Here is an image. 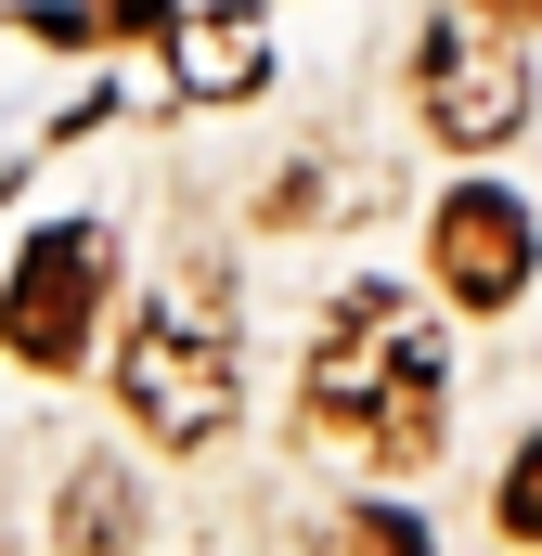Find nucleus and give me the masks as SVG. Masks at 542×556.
I'll use <instances>...</instances> for the list:
<instances>
[{"label":"nucleus","instance_id":"39448f33","mask_svg":"<svg viewBox=\"0 0 542 556\" xmlns=\"http://www.w3.org/2000/svg\"><path fill=\"white\" fill-rule=\"evenodd\" d=\"M530 194H504V181H452L439 207H426V285L452 298V311H517L530 298Z\"/></svg>","mask_w":542,"mask_h":556},{"label":"nucleus","instance_id":"423d86ee","mask_svg":"<svg viewBox=\"0 0 542 556\" xmlns=\"http://www.w3.org/2000/svg\"><path fill=\"white\" fill-rule=\"evenodd\" d=\"M168 78H181V104H246L271 78V26L259 13H168Z\"/></svg>","mask_w":542,"mask_h":556},{"label":"nucleus","instance_id":"20e7f679","mask_svg":"<svg viewBox=\"0 0 542 556\" xmlns=\"http://www.w3.org/2000/svg\"><path fill=\"white\" fill-rule=\"evenodd\" d=\"M413 117L452 142V155H491V142L530 130V52H504L491 13H439L413 39Z\"/></svg>","mask_w":542,"mask_h":556},{"label":"nucleus","instance_id":"9d476101","mask_svg":"<svg viewBox=\"0 0 542 556\" xmlns=\"http://www.w3.org/2000/svg\"><path fill=\"white\" fill-rule=\"evenodd\" d=\"M91 26H104V39H142V26H168V0H104Z\"/></svg>","mask_w":542,"mask_h":556},{"label":"nucleus","instance_id":"f03ea898","mask_svg":"<svg viewBox=\"0 0 542 556\" xmlns=\"http://www.w3.org/2000/svg\"><path fill=\"white\" fill-rule=\"evenodd\" d=\"M117 402L142 415V440H168V453H194V440H220L233 427V324L207 311V298H155L130 337H117Z\"/></svg>","mask_w":542,"mask_h":556},{"label":"nucleus","instance_id":"1a4fd4ad","mask_svg":"<svg viewBox=\"0 0 542 556\" xmlns=\"http://www.w3.org/2000/svg\"><path fill=\"white\" fill-rule=\"evenodd\" d=\"M504 531H517V544H542V427L504 453Z\"/></svg>","mask_w":542,"mask_h":556},{"label":"nucleus","instance_id":"6e6552de","mask_svg":"<svg viewBox=\"0 0 542 556\" xmlns=\"http://www.w3.org/2000/svg\"><path fill=\"white\" fill-rule=\"evenodd\" d=\"M336 556H439V544H426V518H401V505H349L336 518Z\"/></svg>","mask_w":542,"mask_h":556},{"label":"nucleus","instance_id":"0eeeda50","mask_svg":"<svg viewBox=\"0 0 542 556\" xmlns=\"http://www.w3.org/2000/svg\"><path fill=\"white\" fill-rule=\"evenodd\" d=\"M142 544V492L117 466H78L65 479V556H130Z\"/></svg>","mask_w":542,"mask_h":556},{"label":"nucleus","instance_id":"7ed1b4c3","mask_svg":"<svg viewBox=\"0 0 542 556\" xmlns=\"http://www.w3.org/2000/svg\"><path fill=\"white\" fill-rule=\"evenodd\" d=\"M104 298H117V233H104V220H52V233L13 260V285H0V350L39 363V376H78Z\"/></svg>","mask_w":542,"mask_h":556},{"label":"nucleus","instance_id":"9b49d317","mask_svg":"<svg viewBox=\"0 0 542 556\" xmlns=\"http://www.w3.org/2000/svg\"><path fill=\"white\" fill-rule=\"evenodd\" d=\"M465 13H491V26H542V0H465Z\"/></svg>","mask_w":542,"mask_h":556},{"label":"nucleus","instance_id":"f257e3e1","mask_svg":"<svg viewBox=\"0 0 542 556\" xmlns=\"http://www.w3.org/2000/svg\"><path fill=\"white\" fill-rule=\"evenodd\" d=\"M439 324L413 311L401 285H349L297 363V402H310V440L362 453V466H426L439 453Z\"/></svg>","mask_w":542,"mask_h":556}]
</instances>
